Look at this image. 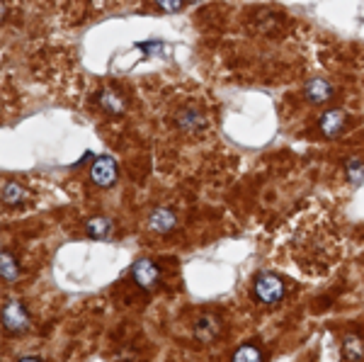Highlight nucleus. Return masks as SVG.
<instances>
[{"mask_svg":"<svg viewBox=\"0 0 364 362\" xmlns=\"http://www.w3.org/2000/svg\"><path fill=\"white\" fill-rule=\"evenodd\" d=\"M345 175H348L350 185H355V188H360L364 183V161L360 159H350L348 166H345Z\"/></svg>","mask_w":364,"mask_h":362,"instance_id":"nucleus-15","label":"nucleus"},{"mask_svg":"<svg viewBox=\"0 0 364 362\" xmlns=\"http://www.w3.org/2000/svg\"><path fill=\"white\" fill-rule=\"evenodd\" d=\"M262 360V350L257 346H243L233 353V362H260Z\"/></svg>","mask_w":364,"mask_h":362,"instance_id":"nucleus-16","label":"nucleus"},{"mask_svg":"<svg viewBox=\"0 0 364 362\" xmlns=\"http://www.w3.org/2000/svg\"><path fill=\"white\" fill-rule=\"evenodd\" d=\"M0 272H3L5 282H13L20 275V265H17L15 255L10 250H3V255H0Z\"/></svg>","mask_w":364,"mask_h":362,"instance_id":"nucleus-14","label":"nucleus"},{"mask_svg":"<svg viewBox=\"0 0 364 362\" xmlns=\"http://www.w3.org/2000/svg\"><path fill=\"white\" fill-rule=\"evenodd\" d=\"M345 124H348V115H345V110H338V107L326 110L321 117V122H318L323 137H328V139L340 137V134L345 132Z\"/></svg>","mask_w":364,"mask_h":362,"instance_id":"nucleus-5","label":"nucleus"},{"mask_svg":"<svg viewBox=\"0 0 364 362\" xmlns=\"http://www.w3.org/2000/svg\"><path fill=\"white\" fill-rule=\"evenodd\" d=\"M27 200H29V192L20 183H13V180L3 183V204L17 207V204H25Z\"/></svg>","mask_w":364,"mask_h":362,"instance_id":"nucleus-11","label":"nucleus"},{"mask_svg":"<svg viewBox=\"0 0 364 362\" xmlns=\"http://www.w3.org/2000/svg\"><path fill=\"white\" fill-rule=\"evenodd\" d=\"M156 8L163 10V13H180L182 5L187 3V0H154Z\"/></svg>","mask_w":364,"mask_h":362,"instance_id":"nucleus-17","label":"nucleus"},{"mask_svg":"<svg viewBox=\"0 0 364 362\" xmlns=\"http://www.w3.org/2000/svg\"><path fill=\"white\" fill-rule=\"evenodd\" d=\"M175 127L185 134H202L209 127V122H207V115H204L202 110L192 107L190 105V107L178 110V115H175Z\"/></svg>","mask_w":364,"mask_h":362,"instance_id":"nucleus-3","label":"nucleus"},{"mask_svg":"<svg viewBox=\"0 0 364 362\" xmlns=\"http://www.w3.org/2000/svg\"><path fill=\"white\" fill-rule=\"evenodd\" d=\"M219 331H221L219 319L211 316V314L199 316L197 324H195V336H197V341H202V343H211L216 336H219Z\"/></svg>","mask_w":364,"mask_h":362,"instance_id":"nucleus-10","label":"nucleus"},{"mask_svg":"<svg viewBox=\"0 0 364 362\" xmlns=\"http://www.w3.org/2000/svg\"><path fill=\"white\" fill-rule=\"evenodd\" d=\"M252 294H255V299L260 302V304L274 307L284 299L287 287L277 275H272V272H262V275H257L255 282H252Z\"/></svg>","mask_w":364,"mask_h":362,"instance_id":"nucleus-1","label":"nucleus"},{"mask_svg":"<svg viewBox=\"0 0 364 362\" xmlns=\"http://www.w3.org/2000/svg\"><path fill=\"white\" fill-rule=\"evenodd\" d=\"M85 231H87V236H90V238H97V241H102V238L112 236L114 224L107 217H92L85 224Z\"/></svg>","mask_w":364,"mask_h":362,"instance_id":"nucleus-12","label":"nucleus"},{"mask_svg":"<svg viewBox=\"0 0 364 362\" xmlns=\"http://www.w3.org/2000/svg\"><path fill=\"white\" fill-rule=\"evenodd\" d=\"M187 3H199V0H187Z\"/></svg>","mask_w":364,"mask_h":362,"instance_id":"nucleus-18","label":"nucleus"},{"mask_svg":"<svg viewBox=\"0 0 364 362\" xmlns=\"http://www.w3.org/2000/svg\"><path fill=\"white\" fill-rule=\"evenodd\" d=\"M304 95H306L309 102L323 105V102H328L333 95H336V87L328 83L326 78H314V80H309L306 87H304Z\"/></svg>","mask_w":364,"mask_h":362,"instance_id":"nucleus-8","label":"nucleus"},{"mask_svg":"<svg viewBox=\"0 0 364 362\" xmlns=\"http://www.w3.org/2000/svg\"><path fill=\"white\" fill-rule=\"evenodd\" d=\"M3 326L8 334H22L29 329V316L25 304H20L17 299H8L3 304Z\"/></svg>","mask_w":364,"mask_h":362,"instance_id":"nucleus-2","label":"nucleus"},{"mask_svg":"<svg viewBox=\"0 0 364 362\" xmlns=\"http://www.w3.org/2000/svg\"><path fill=\"white\" fill-rule=\"evenodd\" d=\"M97 105H100V107H102L107 115H124V110H127L124 95H122V92L117 90V87H105V90H100Z\"/></svg>","mask_w":364,"mask_h":362,"instance_id":"nucleus-9","label":"nucleus"},{"mask_svg":"<svg viewBox=\"0 0 364 362\" xmlns=\"http://www.w3.org/2000/svg\"><path fill=\"white\" fill-rule=\"evenodd\" d=\"M92 183L100 185V188H109V185L117 180V163L112 156H100V159L92 163Z\"/></svg>","mask_w":364,"mask_h":362,"instance_id":"nucleus-6","label":"nucleus"},{"mask_svg":"<svg viewBox=\"0 0 364 362\" xmlns=\"http://www.w3.org/2000/svg\"><path fill=\"white\" fill-rule=\"evenodd\" d=\"M178 226V217H175L173 209L168 207H156L154 212H151L149 217V229L154 233H161V236H166V233H170Z\"/></svg>","mask_w":364,"mask_h":362,"instance_id":"nucleus-7","label":"nucleus"},{"mask_svg":"<svg viewBox=\"0 0 364 362\" xmlns=\"http://www.w3.org/2000/svg\"><path fill=\"white\" fill-rule=\"evenodd\" d=\"M132 277H134V282H136L139 287L146 289V292L156 289L158 282H161V272H158V267L151 260H136V262H134Z\"/></svg>","mask_w":364,"mask_h":362,"instance_id":"nucleus-4","label":"nucleus"},{"mask_svg":"<svg viewBox=\"0 0 364 362\" xmlns=\"http://www.w3.org/2000/svg\"><path fill=\"white\" fill-rule=\"evenodd\" d=\"M343 358L345 360H364V338L350 334L343 343Z\"/></svg>","mask_w":364,"mask_h":362,"instance_id":"nucleus-13","label":"nucleus"}]
</instances>
